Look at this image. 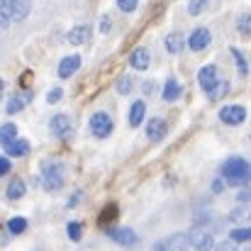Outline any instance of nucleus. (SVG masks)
Returning a JSON list of instances; mask_svg holds the SVG:
<instances>
[{"label":"nucleus","instance_id":"b1692460","mask_svg":"<svg viewBox=\"0 0 251 251\" xmlns=\"http://www.w3.org/2000/svg\"><path fill=\"white\" fill-rule=\"evenodd\" d=\"M132 88H134V83H132V78H129V76H122V78L117 81V93H120V95H129V93H132Z\"/></svg>","mask_w":251,"mask_h":251},{"label":"nucleus","instance_id":"c756f323","mask_svg":"<svg viewBox=\"0 0 251 251\" xmlns=\"http://www.w3.org/2000/svg\"><path fill=\"white\" fill-rule=\"evenodd\" d=\"M61 98H64V90L61 88H51L49 95H47V102H59Z\"/></svg>","mask_w":251,"mask_h":251},{"label":"nucleus","instance_id":"4468645a","mask_svg":"<svg viewBox=\"0 0 251 251\" xmlns=\"http://www.w3.org/2000/svg\"><path fill=\"white\" fill-rule=\"evenodd\" d=\"M129 66H132L134 71H144V69H149V51H147L144 47L134 49V51L129 54Z\"/></svg>","mask_w":251,"mask_h":251},{"label":"nucleus","instance_id":"f8f14e48","mask_svg":"<svg viewBox=\"0 0 251 251\" xmlns=\"http://www.w3.org/2000/svg\"><path fill=\"white\" fill-rule=\"evenodd\" d=\"M147 137H149L151 142L164 139V137H166V122H164L161 117H151V120L147 122Z\"/></svg>","mask_w":251,"mask_h":251},{"label":"nucleus","instance_id":"f3484780","mask_svg":"<svg viewBox=\"0 0 251 251\" xmlns=\"http://www.w3.org/2000/svg\"><path fill=\"white\" fill-rule=\"evenodd\" d=\"M25 190H27L25 180H22V178H12L10 185H7V198H10V200H20V198L25 195Z\"/></svg>","mask_w":251,"mask_h":251},{"label":"nucleus","instance_id":"5701e85b","mask_svg":"<svg viewBox=\"0 0 251 251\" xmlns=\"http://www.w3.org/2000/svg\"><path fill=\"white\" fill-rule=\"evenodd\" d=\"M251 237V229H247V227H239V229H232V234H229V242H249Z\"/></svg>","mask_w":251,"mask_h":251},{"label":"nucleus","instance_id":"ea45409f","mask_svg":"<svg viewBox=\"0 0 251 251\" xmlns=\"http://www.w3.org/2000/svg\"><path fill=\"white\" fill-rule=\"evenodd\" d=\"M2 90H5V81L0 78V93H2Z\"/></svg>","mask_w":251,"mask_h":251},{"label":"nucleus","instance_id":"0eeeda50","mask_svg":"<svg viewBox=\"0 0 251 251\" xmlns=\"http://www.w3.org/2000/svg\"><path fill=\"white\" fill-rule=\"evenodd\" d=\"M220 120H222L225 125L237 127V125H242V122L247 120V110H244L242 105H227V107L220 110Z\"/></svg>","mask_w":251,"mask_h":251},{"label":"nucleus","instance_id":"9b49d317","mask_svg":"<svg viewBox=\"0 0 251 251\" xmlns=\"http://www.w3.org/2000/svg\"><path fill=\"white\" fill-rule=\"evenodd\" d=\"M210 29H205V27H198L193 34H190V39H188V47L193 49V51H202L207 44H210Z\"/></svg>","mask_w":251,"mask_h":251},{"label":"nucleus","instance_id":"f704fd0d","mask_svg":"<svg viewBox=\"0 0 251 251\" xmlns=\"http://www.w3.org/2000/svg\"><path fill=\"white\" fill-rule=\"evenodd\" d=\"M222 188H225V180H222V178H220V180H215V185H212V190H215V193H220Z\"/></svg>","mask_w":251,"mask_h":251},{"label":"nucleus","instance_id":"f03ea898","mask_svg":"<svg viewBox=\"0 0 251 251\" xmlns=\"http://www.w3.org/2000/svg\"><path fill=\"white\" fill-rule=\"evenodd\" d=\"M42 183H44V188H47L49 193H54V190H61V188H64V183H66V171H64V166H61V164H54V161H49V164L44 166Z\"/></svg>","mask_w":251,"mask_h":251},{"label":"nucleus","instance_id":"a211bd4d","mask_svg":"<svg viewBox=\"0 0 251 251\" xmlns=\"http://www.w3.org/2000/svg\"><path fill=\"white\" fill-rule=\"evenodd\" d=\"M168 251H190V244H188V234H173L166 242Z\"/></svg>","mask_w":251,"mask_h":251},{"label":"nucleus","instance_id":"20e7f679","mask_svg":"<svg viewBox=\"0 0 251 251\" xmlns=\"http://www.w3.org/2000/svg\"><path fill=\"white\" fill-rule=\"evenodd\" d=\"M188 244H190L193 249H198V251H212V247H215V239H212V234H210L207 229L195 227V229L188 234Z\"/></svg>","mask_w":251,"mask_h":251},{"label":"nucleus","instance_id":"4be33fe9","mask_svg":"<svg viewBox=\"0 0 251 251\" xmlns=\"http://www.w3.org/2000/svg\"><path fill=\"white\" fill-rule=\"evenodd\" d=\"M7 229H10L12 234H22V232L27 229V220H22V217H12V220L7 222Z\"/></svg>","mask_w":251,"mask_h":251},{"label":"nucleus","instance_id":"dca6fc26","mask_svg":"<svg viewBox=\"0 0 251 251\" xmlns=\"http://www.w3.org/2000/svg\"><path fill=\"white\" fill-rule=\"evenodd\" d=\"M144 112H147V105H144L142 100L134 102L132 110H129V125H132V127H139V125L144 122Z\"/></svg>","mask_w":251,"mask_h":251},{"label":"nucleus","instance_id":"6e6552de","mask_svg":"<svg viewBox=\"0 0 251 251\" xmlns=\"http://www.w3.org/2000/svg\"><path fill=\"white\" fill-rule=\"evenodd\" d=\"M107 237H110L112 242L122 244V247H134V244L139 242L137 232H134V229H127V227H112V229H107Z\"/></svg>","mask_w":251,"mask_h":251},{"label":"nucleus","instance_id":"1a4fd4ad","mask_svg":"<svg viewBox=\"0 0 251 251\" xmlns=\"http://www.w3.org/2000/svg\"><path fill=\"white\" fill-rule=\"evenodd\" d=\"M5 7H7L10 20H17V22L29 15V0H5Z\"/></svg>","mask_w":251,"mask_h":251},{"label":"nucleus","instance_id":"58836bf2","mask_svg":"<svg viewBox=\"0 0 251 251\" xmlns=\"http://www.w3.org/2000/svg\"><path fill=\"white\" fill-rule=\"evenodd\" d=\"M239 200L247 202V200H249V190H242V193H239Z\"/></svg>","mask_w":251,"mask_h":251},{"label":"nucleus","instance_id":"ddd939ff","mask_svg":"<svg viewBox=\"0 0 251 251\" xmlns=\"http://www.w3.org/2000/svg\"><path fill=\"white\" fill-rule=\"evenodd\" d=\"M5 154H7V156H12V159L27 156V154H29V144H27L25 139L15 137L12 142H7V144H5Z\"/></svg>","mask_w":251,"mask_h":251},{"label":"nucleus","instance_id":"7c9ffc66","mask_svg":"<svg viewBox=\"0 0 251 251\" xmlns=\"http://www.w3.org/2000/svg\"><path fill=\"white\" fill-rule=\"evenodd\" d=\"M7 25H10V15H7L5 0H0V27H7Z\"/></svg>","mask_w":251,"mask_h":251},{"label":"nucleus","instance_id":"6ab92c4d","mask_svg":"<svg viewBox=\"0 0 251 251\" xmlns=\"http://www.w3.org/2000/svg\"><path fill=\"white\" fill-rule=\"evenodd\" d=\"M178 95H180V83H178L176 78H168L166 85H164V100H166V102H173Z\"/></svg>","mask_w":251,"mask_h":251},{"label":"nucleus","instance_id":"393cba45","mask_svg":"<svg viewBox=\"0 0 251 251\" xmlns=\"http://www.w3.org/2000/svg\"><path fill=\"white\" fill-rule=\"evenodd\" d=\"M81 232H83V227H81L78 222H71V225H69V239H71V242H81V237H83Z\"/></svg>","mask_w":251,"mask_h":251},{"label":"nucleus","instance_id":"bb28decb","mask_svg":"<svg viewBox=\"0 0 251 251\" xmlns=\"http://www.w3.org/2000/svg\"><path fill=\"white\" fill-rule=\"evenodd\" d=\"M137 5H139V0H117V7H120L122 12H134Z\"/></svg>","mask_w":251,"mask_h":251},{"label":"nucleus","instance_id":"a878e982","mask_svg":"<svg viewBox=\"0 0 251 251\" xmlns=\"http://www.w3.org/2000/svg\"><path fill=\"white\" fill-rule=\"evenodd\" d=\"M22 107H25V100H22V98H17V95H15V98H12V100L7 102V112H10V115L20 112Z\"/></svg>","mask_w":251,"mask_h":251},{"label":"nucleus","instance_id":"e433bc0d","mask_svg":"<svg viewBox=\"0 0 251 251\" xmlns=\"http://www.w3.org/2000/svg\"><path fill=\"white\" fill-rule=\"evenodd\" d=\"M102 32H107L110 29V17H102V27H100Z\"/></svg>","mask_w":251,"mask_h":251},{"label":"nucleus","instance_id":"9d476101","mask_svg":"<svg viewBox=\"0 0 251 251\" xmlns=\"http://www.w3.org/2000/svg\"><path fill=\"white\" fill-rule=\"evenodd\" d=\"M78 69H81V56H78V54L64 56L61 64H59V78H71Z\"/></svg>","mask_w":251,"mask_h":251},{"label":"nucleus","instance_id":"39448f33","mask_svg":"<svg viewBox=\"0 0 251 251\" xmlns=\"http://www.w3.org/2000/svg\"><path fill=\"white\" fill-rule=\"evenodd\" d=\"M49 129H51L54 137H59V139H69V137L74 134V122H71L69 115H54L51 122H49Z\"/></svg>","mask_w":251,"mask_h":251},{"label":"nucleus","instance_id":"72a5a7b5","mask_svg":"<svg viewBox=\"0 0 251 251\" xmlns=\"http://www.w3.org/2000/svg\"><path fill=\"white\" fill-rule=\"evenodd\" d=\"M7 171H10V161L5 156H0V176H5Z\"/></svg>","mask_w":251,"mask_h":251},{"label":"nucleus","instance_id":"f257e3e1","mask_svg":"<svg viewBox=\"0 0 251 251\" xmlns=\"http://www.w3.org/2000/svg\"><path fill=\"white\" fill-rule=\"evenodd\" d=\"M249 176H251V166L244 159H239V156L229 159V161L222 166V178H225L227 183H232V185H244V183L249 180Z\"/></svg>","mask_w":251,"mask_h":251},{"label":"nucleus","instance_id":"c9c22d12","mask_svg":"<svg viewBox=\"0 0 251 251\" xmlns=\"http://www.w3.org/2000/svg\"><path fill=\"white\" fill-rule=\"evenodd\" d=\"M229 217H232V220H242V217H244V210L239 207V210H234V212H232Z\"/></svg>","mask_w":251,"mask_h":251},{"label":"nucleus","instance_id":"c85d7f7f","mask_svg":"<svg viewBox=\"0 0 251 251\" xmlns=\"http://www.w3.org/2000/svg\"><path fill=\"white\" fill-rule=\"evenodd\" d=\"M202 7H205V0H190V2H188V12H190V15H200Z\"/></svg>","mask_w":251,"mask_h":251},{"label":"nucleus","instance_id":"7ed1b4c3","mask_svg":"<svg viewBox=\"0 0 251 251\" xmlns=\"http://www.w3.org/2000/svg\"><path fill=\"white\" fill-rule=\"evenodd\" d=\"M90 132H93V137H98V139L110 137V132H112V117H110L107 112H95V115L90 117Z\"/></svg>","mask_w":251,"mask_h":251},{"label":"nucleus","instance_id":"2eb2a0df","mask_svg":"<svg viewBox=\"0 0 251 251\" xmlns=\"http://www.w3.org/2000/svg\"><path fill=\"white\" fill-rule=\"evenodd\" d=\"M88 39H90V27L88 25H78V27H74L69 32V42L71 44H85Z\"/></svg>","mask_w":251,"mask_h":251},{"label":"nucleus","instance_id":"aec40b11","mask_svg":"<svg viewBox=\"0 0 251 251\" xmlns=\"http://www.w3.org/2000/svg\"><path fill=\"white\" fill-rule=\"evenodd\" d=\"M166 49L171 51V54H178V51L183 49V34H180V32L168 34L166 37Z\"/></svg>","mask_w":251,"mask_h":251},{"label":"nucleus","instance_id":"cd10ccee","mask_svg":"<svg viewBox=\"0 0 251 251\" xmlns=\"http://www.w3.org/2000/svg\"><path fill=\"white\" fill-rule=\"evenodd\" d=\"M232 54L237 56V64H239V74H242V76H247V59H244V54H242L239 49H232Z\"/></svg>","mask_w":251,"mask_h":251},{"label":"nucleus","instance_id":"4c0bfd02","mask_svg":"<svg viewBox=\"0 0 251 251\" xmlns=\"http://www.w3.org/2000/svg\"><path fill=\"white\" fill-rule=\"evenodd\" d=\"M154 251H168L166 242H159V244H156V247H154Z\"/></svg>","mask_w":251,"mask_h":251},{"label":"nucleus","instance_id":"412c9836","mask_svg":"<svg viewBox=\"0 0 251 251\" xmlns=\"http://www.w3.org/2000/svg\"><path fill=\"white\" fill-rule=\"evenodd\" d=\"M15 137H17V127H15L12 122H7V125L0 127V144H2V147H5L7 142H12Z\"/></svg>","mask_w":251,"mask_h":251},{"label":"nucleus","instance_id":"2f4dec72","mask_svg":"<svg viewBox=\"0 0 251 251\" xmlns=\"http://www.w3.org/2000/svg\"><path fill=\"white\" fill-rule=\"evenodd\" d=\"M217 251H239V249H237L234 242H222V244H217Z\"/></svg>","mask_w":251,"mask_h":251},{"label":"nucleus","instance_id":"473e14b6","mask_svg":"<svg viewBox=\"0 0 251 251\" xmlns=\"http://www.w3.org/2000/svg\"><path fill=\"white\" fill-rule=\"evenodd\" d=\"M239 29H242V34H249V15H242V20H239Z\"/></svg>","mask_w":251,"mask_h":251},{"label":"nucleus","instance_id":"423d86ee","mask_svg":"<svg viewBox=\"0 0 251 251\" xmlns=\"http://www.w3.org/2000/svg\"><path fill=\"white\" fill-rule=\"evenodd\" d=\"M198 81H200V88L210 95L217 83H220V74H217V66H212V64H207V66H202L200 69V74H198Z\"/></svg>","mask_w":251,"mask_h":251}]
</instances>
